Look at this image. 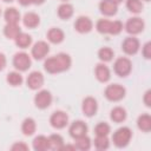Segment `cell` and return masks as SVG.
I'll use <instances>...</instances> for the list:
<instances>
[{"instance_id":"5b68a950","label":"cell","mask_w":151,"mask_h":151,"mask_svg":"<svg viewBox=\"0 0 151 151\" xmlns=\"http://www.w3.org/2000/svg\"><path fill=\"white\" fill-rule=\"evenodd\" d=\"M113 70L114 73L119 77H126L130 74L131 70H132V63L129 58L126 57H120L118 59H116L114 64H113Z\"/></svg>"},{"instance_id":"44dd1931","label":"cell","mask_w":151,"mask_h":151,"mask_svg":"<svg viewBox=\"0 0 151 151\" xmlns=\"http://www.w3.org/2000/svg\"><path fill=\"white\" fill-rule=\"evenodd\" d=\"M126 110L122 106H116L111 110V113H110V118L112 122L114 123H122L126 119Z\"/></svg>"},{"instance_id":"4316f807","label":"cell","mask_w":151,"mask_h":151,"mask_svg":"<svg viewBox=\"0 0 151 151\" xmlns=\"http://www.w3.org/2000/svg\"><path fill=\"white\" fill-rule=\"evenodd\" d=\"M14 40H15L17 46L20 47V48H27V47L32 44V37H31L29 34L22 33V32H21Z\"/></svg>"},{"instance_id":"2e32d148","label":"cell","mask_w":151,"mask_h":151,"mask_svg":"<svg viewBox=\"0 0 151 151\" xmlns=\"http://www.w3.org/2000/svg\"><path fill=\"white\" fill-rule=\"evenodd\" d=\"M99 9L104 15L111 17V15H114L117 13L118 4H116L112 0H101L99 4Z\"/></svg>"},{"instance_id":"d4e9b609","label":"cell","mask_w":151,"mask_h":151,"mask_svg":"<svg viewBox=\"0 0 151 151\" xmlns=\"http://www.w3.org/2000/svg\"><path fill=\"white\" fill-rule=\"evenodd\" d=\"M58 15L63 20H67L73 15V6L71 4L64 2L58 7Z\"/></svg>"},{"instance_id":"ac0fdd59","label":"cell","mask_w":151,"mask_h":151,"mask_svg":"<svg viewBox=\"0 0 151 151\" xmlns=\"http://www.w3.org/2000/svg\"><path fill=\"white\" fill-rule=\"evenodd\" d=\"M64 38H65V34H64L63 29H60L58 27H52L47 32V39L52 44H60L64 40Z\"/></svg>"},{"instance_id":"603a6c76","label":"cell","mask_w":151,"mask_h":151,"mask_svg":"<svg viewBox=\"0 0 151 151\" xmlns=\"http://www.w3.org/2000/svg\"><path fill=\"white\" fill-rule=\"evenodd\" d=\"M33 149L35 151H45L50 149V142H48V137L45 136H38L33 139Z\"/></svg>"},{"instance_id":"8fae6325","label":"cell","mask_w":151,"mask_h":151,"mask_svg":"<svg viewBox=\"0 0 151 151\" xmlns=\"http://www.w3.org/2000/svg\"><path fill=\"white\" fill-rule=\"evenodd\" d=\"M48 52H50V46H48V44H47L46 41L40 40V41H37V42L33 45L31 53H32V57H33L34 59L41 60V59H44V58L47 55Z\"/></svg>"},{"instance_id":"4dcf8cb0","label":"cell","mask_w":151,"mask_h":151,"mask_svg":"<svg viewBox=\"0 0 151 151\" xmlns=\"http://www.w3.org/2000/svg\"><path fill=\"white\" fill-rule=\"evenodd\" d=\"M126 7L130 12L138 14L143 11L144 5H143L142 0H126Z\"/></svg>"},{"instance_id":"74e56055","label":"cell","mask_w":151,"mask_h":151,"mask_svg":"<svg viewBox=\"0 0 151 151\" xmlns=\"http://www.w3.org/2000/svg\"><path fill=\"white\" fill-rule=\"evenodd\" d=\"M6 63H7V60H6L5 54L4 53H0V71H2L6 67Z\"/></svg>"},{"instance_id":"f546056e","label":"cell","mask_w":151,"mask_h":151,"mask_svg":"<svg viewBox=\"0 0 151 151\" xmlns=\"http://www.w3.org/2000/svg\"><path fill=\"white\" fill-rule=\"evenodd\" d=\"M6 80H7V83H8L11 86H19V85L22 84L24 78H22V76H21L19 72L13 71V72H9V73L7 74Z\"/></svg>"},{"instance_id":"e575fe53","label":"cell","mask_w":151,"mask_h":151,"mask_svg":"<svg viewBox=\"0 0 151 151\" xmlns=\"http://www.w3.org/2000/svg\"><path fill=\"white\" fill-rule=\"evenodd\" d=\"M11 150H12V151H27V150H28V146H27L25 143L19 142V143L13 144L12 147H11Z\"/></svg>"},{"instance_id":"b9f144b4","label":"cell","mask_w":151,"mask_h":151,"mask_svg":"<svg viewBox=\"0 0 151 151\" xmlns=\"http://www.w3.org/2000/svg\"><path fill=\"white\" fill-rule=\"evenodd\" d=\"M4 1H5V2H12L13 0H4Z\"/></svg>"},{"instance_id":"7bdbcfd3","label":"cell","mask_w":151,"mask_h":151,"mask_svg":"<svg viewBox=\"0 0 151 151\" xmlns=\"http://www.w3.org/2000/svg\"><path fill=\"white\" fill-rule=\"evenodd\" d=\"M144 1H150V0H144Z\"/></svg>"},{"instance_id":"3957f363","label":"cell","mask_w":151,"mask_h":151,"mask_svg":"<svg viewBox=\"0 0 151 151\" xmlns=\"http://www.w3.org/2000/svg\"><path fill=\"white\" fill-rule=\"evenodd\" d=\"M131 137H132V131L130 130V127L123 126L114 131L112 136V142L117 147H125L130 143Z\"/></svg>"},{"instance_id":"9a60e30c","label":"cell","mask_w":151,"mask_h":151,"mask_svg":"<svg viewBox=\"0 0 151 151\" xmlns=\"http://www.w3.org/2000/svg\"><path fill=\"white\" fill-rule=\"evenodd\" d=\"M83 112L86 117H92L97 113L98 110V103L93 97H86L83 100V105H81Z\"/></svg>"},{"instance_id":"e0dca14e","label":"cell","mask_w":151,"mask_h":151,"mask_svg":"<svg viewBox=\"0 0 151 151\" xmlns=\"http://www.w3.org/2000/svg\"><path fill=\"white\" fill-rule=\"evenodd\" d=\"M94 73H96L97 79H98L100 83H106V81H109L110 78H111L110 68H109L105 64H98V65L96 66Z\"/></svg>"},{"instance_id":"5bb4252c","label":"cell","mask_w":151,"mask_h":151,"mask_svg":"<svg viewBox=\"0 0 151 151\" xmlns=\"http://www.w3.org/2000/svg\"><path fill=\"white\" fill-rule=\"evenodd\" d=\"M74 28L79 33H88L93 28V22L88 17H79L74 22Z\"/></svg>"},{"instance_id":"ba28073f","label":"cell","mask_w":151,"mask_h":151,"mask_svg":"<svg viewBox=\"0 0 151 151\" xmlns=\"http://www.w3.org/2000/svg\"><path fill=\"white\" fill-rule=\"evenodd\" d=\"M50 123H51L52 127H54L57 130L64 129L68 124V116L64 111H55L52 113V116L50 118Z\"/></svg>"},{"instance_id":"83f0119b","label":"cell","mask_w":151,"mask_h":151,"mask_svg":"<svg viewBox=\"0 0 151 151\" xmlns=\"http://www.w3.org/2000/svg\"><path fill=\"white\" fill-rule=\"evenodd\" d=\"M48 142H50V149L51 150H61V147L64 145V139L58 133L51 134L48 137Z\"/></svg>"},{"instance_id":"6da1fadb","label":"cell","mask_w":151,"mask_h":151,"mask_svg":"<svg viewBox=\"0 0 151 151\" xmlns=\"http://www.w3.org/2000/svg\"><path fill=\"white\" fill-rule=\"evenodd\" d=\"M72 60L71 57L66 53H59L57 55H53L51 58H47L44 63V68L47 73L55 74L64 72L71 67Z\"/></svg>"},{"instance_id":"f6af8a7d","label":"cell","mask_w":151,"mask_h":151,"mask_svg":"<svg viewBox=\"0 0 151 151\" xmlns=\"http://www.w3.org/2000/svg\"><path fill=\"white\" fill-rule=\"evenodd\" d=\"M63 1H65V0H63Z\"/></svg>"},{"instance_id":"cb8c5ba5","label":"cell","mask_w":151,"mask_h":151,"mask_svg":"<svg viewBox=\"0 0 151 151\" xmlns=\"http://www.w3.org/2000/svg\"><path fill=\"white\" fill-rule=\"evenodd\" d=\"M37 130V124H35V120L33 118H26L24 119L22 122V125H21V131L25 136H32Z\"/></svg>"},{"instance_id":"484cf974","label":"cell","mask_w":151,"mask_h":151,"mask_svg":"<svg viewBox=\"0 0 151 151\" xmlns=\"http://www.w3.org/2000/svg\"><path fill=\"white\" fill-rule=\"evenodd\" d=\"M21 33V29L18 24H6L4 27V34L8 39H15Z\"/></svg>"},{"instance_id":"f1b7e54d","label":"cell","mask_w":151,"mask_h":151,"mask_svg":"<svg viewBox=\"0 0 151 151\" xmlns=\"http://www.w3.org/2000/svg\"><path fill=\"white\" fill-rule=\"evenodd\" d=\"M74 140H76V143H74L76 149L81 150V151H87V150H90V147H91V139H90L86 134H85V136H81V137H79V138H76Z\"/></svg>"},{"instance_id":"4fadbf2b","label":"cell","mask_w":151,"mask_h":151,"mask_svg":"<svg viewBox=\"0 0 151 151\" xmlns=\"http://www.w3.org/2000/svg\"><path fill=\"white\" fill-rule=\"evenodd\" d=\"M26 84L31 90H38L44 85V76L41 72H31L26 79Z\"/></svg>"},{"instance_id":"d590c367","label":"cell","mask_w":151,"mask_h":151,"mask_svg":"<svg viewBox=\"0 0 151 151\" xmlns=\"http://www.w3.org/2000/svg\"><path fill=\"white\" fill-rule=\"evenodd\" d=\"M150 50H151V44H150V42H146V44L143 46V55H144L145 59H150V58H151V52H150Z\"/></svg>"},{"instance_id":"836d02e7","label":"cell","mask_w":151,"mask_h":151,"mask_svg":"<svg viewBox=\"0 0 151 151\" xmlns=\"http://www.w3.org/2000/svg\"><path fill=\"white\" fill-rule=\"evenodd\" d=\"M110 125L106 123H98L94 127V133L96 136H107L110 133Z\"/></svg>"},{"instance_id":"1f68e13d","label":"cell","mask_w":151,"mask_h":151,"mask_svg":"<svg viewBox=\"0 0 151 151\" xmlns=\"http://www.w3.org/2000/svg\"><path fill=\"white\" fill-rule=\"evenodd\" d=\"M114 53L112 51V48L110 47H101L99 51H98V58L104 61V63H107V61H111L112 58H113Z\"/></svg>"},{"instance_id":"8d00e7d4","label":"cell","mask_w":151,"mask_h":151,"mask_svg":"<svg viewBox=\"0 0 151 151\" xmlns=\"http://www.w3.org/2000/svg\"><path fill=\"white\" fill-rule=\"evenodd\" d=\"M150 96H151V91L149 90V91H146V92H145V94H144V103H145V105H146L147 107H150V106H151Z\"/></svg>"},{"instance_id":"30bf717a","label":"cell","mask_w":151,"mask_h":151,"mask_svg":"<svg viewBox=\"0 0 151 151\" xmlns=\"http://www.w3.org/2000/svg\"><path fill=\"white\" fill-rule=\"evenodd\" d=\"M140 44L139 40L134 37H127L124 39L123 44H122V50L124 51L125 54L127 55H133L139 51Z\"/></svg>"},{"instance_id":"7c38bea8","label":"cell","mask_w":151,"mask_h":151,"mask_svg":"<svg viewBox=\"0 0 151 151\" xmlns=\"http://www.w3.org/2000/svg\"><path fill=\"white\" fill-rule=\"evenodd\" d=\"M68 132H70V136L73 139L79 138V137L86 134V132H87V125L83 120H74L71 124V126L68 129Z\"/></svg>"},{"instance_id":"d6986e66","label":"cell","mask_w":151,"mask_h":151,"mask_svg":"<svg viewBox=\"0 0 151 151\" xmlns=\"http://www.w3.org/2000/svg\"><path fill=\"white\" fill-rule=\"evenodd\" d=\"M22 22L27 28H35L40 24V18L34 12H27L22 18Z\"/></svg>"},{"instance_id":"f35d334b","label":"cell","mask_w":151,"mask_h":151,"mask_svg":"<svg viewBox=\"0 0 151 151\" xmlns=\"http://www.w3.org/2000/svg\"><path fill=\"white\" fill-rule=\"evenodd\" d=\"M18 2L22 6H28V5L32 4V0H18Z\"/></svg>"},{"instance_id":"ffe728a7","label":"cell","mask_w":151,"mask_h":151,"mask_svg":"<svg viewBox=\"0 0 151 151\" xmlns=\"http://www.w3.org/2000/svg\"><path fill=\"white\" fill-rule=\"evenodd\" d=\"M4 18L7 24H18L20 20V12L14 7H8L4 13Z\"/></svg>"},{"instance_id":"60d3db41","label":"cell","mask_w":151,"mask_h":151,"mask_svg":"<svg viewBox=\"0 0 151 151\" xmlns=\"http://www.w3.org/2000/svg\"><path fill=\"white\" fill-rule=\"evenodd\" d=\"M112 1H114L116 4H120V2H123L124 0H112Z\"/></svg>"},{"instance_id":"7a4b0ae2","label":"cell","mask_w":151,"mask_h":151,"mask_svg":"<svg viewBox=\"0 0 151 151\" xmlns=\"http://www.w3.org/2000/svg\"><path fill=\"white\" fill-rule=\"evenodd\" d=\"M96 28L101 34H113L117 35L123 31V24L119 20H107V19H99L96 24Z\"/></svg>"},{"instance_id":"ee69618b","label":"cell","mask_w":151,"mask_h":151,"mask_svg":"<svg viewBox=\"0 0 151 151\" xmlns=\"http://www.w3.org/2000/svg\"><path fill=\"white\" fill-rule=\"evenodd\" d=\"M0 14H1V9H0Z\"/></svg>"},{"instance_id":"52a82bcc","label":"cell","mask_w":151,"mask_h":151,"mask_svg":"<svg viewBox=\"0 0 151 151\" xmlns=\"http://www.w3.org/2000/svg\"><path fill=\"white\" fill-rule=\"evenodd\" d=\"M145 27V24L144 21L142 20V18L139 17H134V18H130L126 24H125V29L129 34H132V35H136L140 32H143Z\"/></svg>"},{"instance_id":"d6a6232c","label":"cell","mask_w":151,"mask_h":151,"mask_svg":"<svg viewBox=\"0 0 151 151\" xmlns=\"http://www.w3.org/2000/svg\"><path fill=\"white\" fill-rule=\"evenodd\" d=\"M94 146L98 150H106L110 146V140L107 136H96L94 138Z\"/></svg>"},{"instance_id":"ab89813d","label":"cell","mask_w":151,"mask_h":151,"mask_svg":"<svg viewBox=\"0 0 151 151\" xmlns=\"http://www.w3.org/2000/svg\"><path fill=\"white\" fill-rule=\"evenodd\" d=\"M44 2H45V0H32V4H35V5H41Z\"/></svg>"},{"instance_id":"8992f818","label":"cell","mask_w":151,"mask_h":151,"mask_svg":"<svg viewBox=\"0 0 151 151\" xmlns=\"http://www.w3.org/2000/svg\"><path fill=\"white\" fill-rule=\"evenodd\" d=\"M31 57L25 52H18L13 57V66L18 71H27L31 67Z\"/></svg>"},{"instance_id":"7402d4cb","label":"cell","mask_w":151,"mask_h":151,"mask_svg":"<svg viewBox=\"0 0 151 151\" xmlns=\"http://www.w3.org/2000/svg\"><path fill=\"white\" fill-rule=\"evenodd\" d=\"M137 126L143 132H150V130H151V116L149 113L140 114L137 119Z\"/></svg>"},{"instance_id":"277c9868","label":"cell","mask_w":151,"mask_h":151,"mask_svg":"<svg viewBox=\"0 0 151 151\" xmlns=\"http://www.w3.org/2000/svg\"><path fill=\"white\" fill-rule=\"evenodd\" d=\"M126 90L124 86L119 85V84H111L109 85L105 91H104V96L107 100L110 101H119L125 97Z\"/></svg>"},{"instance_id":"9c48e42d","label":"cell","mask_w":151,"mask_h":151,"mask_svg":"<svg viewBox=\"0 0 151 151\" xmlns=\"http://www.w3.org/2000/svg\"><path fill=\"white\" fill-rule=\"evenodd\" d=\"M51 103H52V94L47 90L39 91L34 97V104L38 109H41V110L47 109L51 105Z\"/></svg>"}]
</instances>
